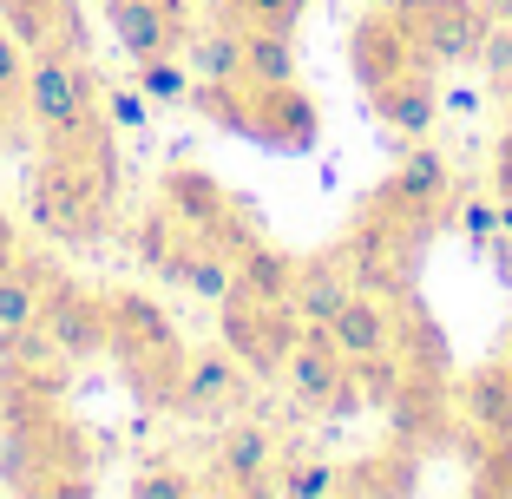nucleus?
Here are the masks:
<instances>
[{"label": "nucleus", "instance_id": "nucleus-1", "mask_svg": "<svg viewBox=\"0 0 512 499\" xmlns=\"http://www.w3.org/2000/svg\"><path fill=\"white\" fill-rule=\"evenodd\" d=\"M112 204H119V152H112V125L53 145L27 178V217L53 243H99L112 237Z\"/></svg>", "mask_w": 512, "mask_h": 499}, {"label": "nucleus", "instance_id": "nucleus-2", "mask_svg": "<svg viewBox=\"0 0 512 499\" xmlns=\"http://www.w3.org/2000/svg\"><path fill=\"white\" fill-rule=\"evenodd\" d=\"M191 106L204 112L211 125L237 138H256L283 158H309L322 138V106L316 92H302L296 79L289 86H256V79H197L191 86Z\"/></svg>", "mask_w": 512, "mask_h": 499}, {"label": "nucleus", "instance_id": "nucleus-3", "mask_svg": "<svg viewBox=\"0 0 512 499\" xmlns=\"http://www.w3.org/2000/svg\"><path fill=\"white\" fill-rule=\"evenodd\" d=\"M20 99H27V119L46 132V145H79V138L112 125L106 106H99V79L86 73L79 46H33Z\"/></svg>", "mask_w": 512, "mask_h": 499}, {"label": "nucleus", "instance_id": "nucleus-4", "mask_svg": "<svg viewBox=\"0 0 512 499\" xmlns=\"http://www.w3.org/2000/svg\"><path fill=\"white\" fill-rule=\"evenodd\" d=\"M106 309H112V355L132 368V381L151 401H171V381L184 368V342L171 329V316L145 289H106Z\"/></svg>", "mask_w": 512, "mask_h": 499}, {"label": "nucleus", "instance_id": "nucleus-5", "mask_svg": "<svg viewBox=\"0 0 512 499\" xmlns=\"http://www.w3.org/2000/svg\"><path fill=\"white\" fill-rule=\"evenodd\" d=\"M217 322H224V348L237 355L250 375H283L289 348L302 335V316L276 296H250V289L230 283V296L217 303Z\"/></svg>", "mask_w": 512, "mask_h": 499}, {"label": "nucleus", "instance_id": "nucleus-6", "mask_svg": "<svg viewBox=\"0 0 512 499\" xmlns=\"http://www.w3.org/2000/svg\"><path fill=\"white\" fill-rule=\"evenodd\" d=\"M40 335L60 348L66 362H92V355H112V309L106 289H86L73 276H46L40 289Z\"/></svg>", "mask_w": 512, "mask_h": 499}, {"label": "nucleus", "instance_id": "nucleus-7", "mask_svg": "<svg viewBox=\"0 0 512 499\" xmlns=\"http://www.w3.org/2000/svg\"><path fill=\"white\" fill-rule=\"evenodd\" d=\"M394 14H401L407 40L421 46L427 66H467L480 60L486 33H493V20L480 14V0H388Z\"/></svg>", "mask_w": 512, "mask_h": 499}, {"label": "nucleus", "instance_id": "nucleus-8", "mask_svg": "<svg viewBox=\"0 0 512 499\" xmlns=\"http://www.w3.org/2000/svg\"><path fill=\"white\" fill-rule=\"evenodd\" d=\"M243 375H250V368H243L224 342H217V348H184V368H178V381H171L165 408L184 414V421L217 414L224 401H237V394H243Z\"/></svg>", "mask_w": 512, "mask_h": 499}, {"label": "nucleus", "instance_id": "nucleus-9", "mask_svg": "<svg viewBox=\"0 0 512 499\" xmlns=\"http://www.w3.org/2000/svg\"><path fill=\"white\" fill-rule=\"evenodd\" d=\"M348 66H355V79L375 92V86H388L394 73H407V66H427V60H421V46L407 40L401 14H394V7H381V14H368L362 27L348 33Z\"/></svg>", "mask_w": 512, "mask_h": 499}, {"label": "nucleus", "instance_id": "nucleus-10", "mask_svg": "<svg viewBox=\"0 0 512 499\" xmlns=\"http://www.w3.org/2000/svg\"><path fill=\"white\" fill-rule=\"evenodd\" d=\"M106 27H112V40L125 46V60L184 53V40H191V14H171L165 0H112Z\"/></svg>", "mask_w": 512, "mask_h": 499}, {"label": "nucleus", "instance_id": "nucleus-11", "mask_svg": "<svg viewBox=\"0 0 512 499\" xmlns=\"http://www.w3.org/2000/svg\"><path fill=\"white\" fill-rule=\"evenodd\" d=\"M276 434L263 421H237L224 440H217V454H211V473L224 493L237 499H256V493H270V473H276Z\"/></svg>", "mask_w": 512, "mask_h": 499}, {"label": "nucleus", "instance_id": "nucleus-12", "mask_svg": "<svg viewBox=\"0 0 512 499\" xmlns=\"http://www.w3.org/2000/svg\"><path fill=\"white\" fill-rule=\"evenodd\" d=\"M355 296V270H348L342 250H322V257L296 263V289H289V309L302 316V329H329L335 309Z\"/></svg>", "mask_w": 512, "mask_h": 499}, {"label": "nucleus", "instance_id": "nucleus-13", "mask_svg": "<svg viewBox=\"0 0 512 499\" xmlns=\"http://www.w3.org/2000/svg\"><path fill=\"white\" fill-rule=\"evenodd\" d=\"M342 375H348V355L335 348V335H329V329H302L296 348H289V362H283L289 394H296L302 408L316 414L322 401L335 394V381H342Z\"/></svg>", "mask_w": 512, "mask_h": 499}, {"label": "nucleus", "instance_id": "nucleus-14", "mask_svg": "<svg viewBox=\"0 0 512 499\" xmlns=\"http://www.w3.org/2000/svg\"><path fill=\"white\" fill-rule=\"evenodd\" d=\"M375 112L388 132L401 138H427L440 119V86H434V66H407V73H394L388 86H375Z\"/></svg>", "mask_w": 512, "mask_h": 499}, {"label": "nucleus", "instance_id": "nucleus-15", "mask_svg": "<svg viewBox=\"0 0 512 499\" xmlns=\"http://www.w3.org/2000/svg\"><path fill=\"white\" fill-rule=\"evenodd\" d=\"M381 197L440 217V211H447V197H453V165L427 145V138H407V152H401V165H394V178L381 184Z\"/></svg>", "mask_w": 512, "mask_h": 499}, {"label": "nucleus", "instance_id": "nucleus-16", "mask_svg": "<svg viewBox=\"0 0 512 499\" xmlns=\"http://www.w3.org/2000/svg\"><path fill=\"white\" fill-rule=\"evenodd\" d=\"M335 348H342L348 362L355 355H381V348H394V335H401V316H394V296H375V289H355L342 309H335L329 322Z\"/></svg>", "mask_w": 512, "mask_h": 499}, {"label": "nucleus", "instance_id": "nucleus-17", "mask_svg": "<svg viewBox=\"0 0 512 499\" xmlns=\"http://www.w3.org/2000/svg\"><path fill=\"white\" fill-rule=\"evenodd\" d=\"M158 276H171L178 289H191V296H204V303H224L230 283H237V263H230V250H217L204 230H184Z\"/></svg>", "mask_w": 512, "mask_h": 499}, {"label": "nucleus", "instance_id": "nucleus-18", "mask_svg": "<svg viewBox=\"0 0 512 499\" xmlns=\"http://www.w3.org/2000/svg\"><path fill=\"white\" fill-rule=\"evenodd\" d=\"M460 414L480 427L486 440H512V368L486 362L460 381Z\"/></svg>", "mask_w": 512, "mask_h": 499}, {"label": "nucleus", "instance_id": "nucleus-19", "mask_svg": "<svg viewBox=\"0 0 512 499\" xmlns=\"http://www.w3.org/2000/svg\"><path fill=\"white\" fill-rule=\"evenodd\" d=\"M0 20L27 46H79L73 0H0Z\"/></svg>", "mask_w": 512, "mask_h": 499}, {"label": "nucleus", "instance_id": "nucleus-20", "mask_svg": "<svg viewBox=\"0 0 512 499\" xmlns=\"http://www.w3.org/2000/svg\"><path fill=\"white\" fill-rule=\"evenodd\" d=\"M46 276H53V270H40V263H7V270H0V342L40 329V289H46Z\"/></svg>", "mask_w": 512, "mask_h": 499}, {"label": "nucleus", "instance_id": "nucleus-21", "mask_svg": "<svg viewBox=\"0 0 512 499\" xmlns=\"http://www.w3.org/2000/svg\"><path fill=\"white\" fill-rule=\"evenodd\" d=\"M256 86H289L296 79V40L283 27H243V73Z\"/></svg>", "mask_w": 512, "mask_h": 499}, {"label": "nucleus", "instance_id": "nucleus-22", "mask_svg": "<svg viewBox=\"0 0 512 499\" xmlns=\"http://www.w3.org/2000/svg\"><path fill=\"white\" fill-rule=\"evenodd\" d=\"M230 263H237V289L289 303V289H296V257H283V250H263V243H243Z\"/></svg>", "mask_w": 512, "mask_h": 499}, {"label": "nucleus", "instance_id": "nucleus-23", "mask_svg": "<svg viewBox=\"0 0 512 499\" xmlns=\"http://www.w3.org/2000/svg\"><path fill=\"white\" fill-rule=\"evenodd\" d=\"M270 493L276 499H329V493H342V467H335V460H316V454L276 460Z\"/></svg>", "mask_w": 512, "mask_h": 499}, {"label": "nucleus", "instance_id": "nucleus-24", "mask_svg": "<svg viewBox=\"0 0 512 499\" xmlns=\"http://www.w3.org/2000/svg\"><path fill=\"white\" fill-rule=\"evenodd\" d=\"M184 53H191V79H237L243 73V27H230V20H217L204 40H184Z\"/></svg>", "mask_w": 512, "mask_h": 499}, {"label": "nucleus", "instance_id": "nucleus-25", "mask_svg": "<svg viewBox=\"0 0 512 499\" xmlns=\"http://www.w3.org/2000/svg\"><path fill=\"white\" fill-rule=\"evenodd\" d=\"M132 73H138L132 86L145 92L151 106H191V86H197V79H191V66H184L178 53H158V60H132Z\"/></svg>", "mask_w": 512, "mask_h": 499}, {"label": "nucleus", "instance_id": "nucleus-26", "mask_svg": "<svg viewBox=\"0 0 512 499\" xmlns=\"http://www.w3.org/2000/svg\"><path fill=\"white\" fill-rule=\"evenodd\" d=\"M355 381H362V394H368V408H394V394H401V381H407V368L394 362V348H381V355H355Z\"/></svg>", "mask_w": 512, "mask_h": 499}, {"label": "nucleus", "instance_id": "nucleus-27", "mask_svg": "<svg viewBox=\"0 0 512 499\" xmlns=\"http://www.w3.org/2000/svg\"><path fill=\"white\" fill-rule=\"evenodd\" d=\"M217 14L230 20V27H296L302 14H309V0H224Z\"/></svg>", "mask_w": 512, "mask_h": 499}, {"label": "nucleus", "instance_id": "nucleus-28", "mask_svg": "<svg viewBox=\"0 0 512 499\" xmlns=\"http://www.w3.org/2000/svg\"><path fill=\"white\" fill-rule=\"evenodd\" d=\"M132 493L138 499H197V480L178 473V460H151L145 473H132Z\"/></svg>", "mask_w": 512, "mask_h": 499}, {"label": "nucleus", "instance_id": "nucleus-29", "mask_svg": "<svg viewBox=\"0 0 512 499\" xmlns=\"http://www.w3.org/2000/svg\"><path fill=\"white\" fill-rule=\"evenodd\" d=\"M178 237H184V224L178 217H145V224L132 230V250H138V263H151V270H165V257L178 250Z\"/></svg>", "mask_w": 512, "mask_h": 499}, {"label": "nucleus", "instance_id": "nucleus-30", "mask_svg": "<svg viewBox=\"0 0 512 499\" xmlns=\"http://www.w3.org/2000/svg\"><path fill=\"white\" fill-rule=\"evenodd\" d=\"M99 106H106V119L119 125V132H138V125H151V99L138 86H112L99 92Z\"/></svg>", "mask_w": 512, "mask_h": 499}, {"label": "nucleus", "instance_id": "nucleus-31", "mask_svg": "<svg viewBox=\"0 0 512 499\" xmlns=\"http://www.w3.org/2000/svg\"><path fill=\"white\" fill-rule=\"evenodd\" d=\"M480 66L486 79H493V86H512V20H499L493 33H486V46H480Z\"/></svg>", "mask_w": 512, "mask_h": 499}, {"label": "nucleus", "instance_id": "nucleus-32", "mask_svg": "<svg viewBox=\"0 0 512 499\" xmlns=\"http://www.w3.org/2000/svg\"><path fill=\"white\" fill-rule=\"evenodd\" d=\"M27 60H33V46L20 40L7 20H0V92H14L20 99V79H27Z\"/></svg>", "mask_w": 512, "mask_h": 499}, {"label": "nucleus", "instance_id": "nucleus-33", "mask_svg": "<svg viewBox=\"0 0 512 499\" xmlns=\"http://www.w3.org/2000/svg\"><path fill=\"white\" fill-rule=\"evenodd\" d=\"M368 408V394H362V381H355V368H348V375L342 381H335V394H329V401H322V421H355V414H362Z\"/></svg>", "mask_w": 512, "mask_h": 499}, {"label": "nucleus", "instance_id": "nucleus-34", "mask_svg": "<svg viewBox=\"0 0 512 499\" xmlns=\"http://www.w3.org/2000/svg\"><path fill=\"white\" fill-rule=\"evenodd\" d=\"M460 230H467L473 243H493L499 237V204H467V211H460Z\"/></svg>", "mask_w": 512, "mask_h": 499}, {"label": "nucleus", "instance_id": "nucleus-35", "mask_svg": "<svg viewBox=\"0 0 512 499\" xmlns=\"http://www.w3.org/2000/svg\"><path fill=\"white\" fill-rule=\"evenodd\" d=\"M493 184H499V197H512V145L499 138V158H493Z\"/></svg>", "mask_w": 512, "mask_h": 499}, {"label": "nucleus", "instance_id": "nucleus-36", "mask_svg": "<svg viewBox=\"0 0 512 499\" xmlns=\"http://www.w3.org/2000/svg\"><path fill=\"white\" fill-rule=\"evenodd\" d=\"M7 263H20V237H14V224H7V211H0V270Z\"/></svg>", "mask_w": 512, "mask_h": 499}, {"label": "nucleus", "instance_id": "nucleus-37", "mask_svg": "<svg viewBox=\"0 0 512 499\" xmlns=\"http://www.w3.org/2000/svg\"><path fill=\"white\" fill-rule=\"evenodd\" d=\"M14 145V92H0V152Z\"/></svg>", "mask_w": 512, "mask_h": 499}, {"label": "nucleus", "instance_id": "nucleus-38", "mask_svg": "<svg viewBox=\"0 0 512 499\" xmlns=\"http://www.w3.org/2000/svg\"><path fill=\"white\" fill-rule=\"evenodd\" d=\"M480 14H486V20L499 27V20H512V0H480Z\"/></svg>", "mask_w": 512, "mask_h": 499}, {"label": "nucleus", "instance_id": "nucleus-39", "mask_svg": "<svg viewBox=\"0 0 512 499\" xmlns=\"http://www.w3.org/2000/svg\"><path fill=\"white\" fill-rule=\"evenodd\" d=\"M499 237H512V197H499Z\"/></svg>", "mask_w": 512, "mask_h": 499}, {"label": "nucleus", "instance_id": "nucleus-40", "mask_svg": "<svg viewBox=\"0 0 512 499\" xmlns=\"http://www.w3.org/2000/svg\"><path fill=\"white\" fill-rule=\"evenodd\" d=\"M506 145H512V86H506Z\"/></svg>", "mask_w": 512, "mask_h": 499}, {"label": "nucleus", "instance_id": "nucleus-41", "mask_svg": "<svg viewBox=\"0 0 512 499\" xmlns=\"http://www.w3.org/2000/svg\"><path fill=\"white\" fill-rule=\"evenodd\" d=\"M165 7H171V14H191V0H165Z\"/></svg>", "mask_w": 512, "mask_h": 499}, {"label": "nucleus", "instance_id": "nucleus-42", "mask_svg": "<svg viewBox=\"0 0 512 499\" xmlns=\"http://www.w3.org/2000/svg\"><path fill=\"white\" fill-rule=\"evenodd\" d=\"M499 362H506V368H512V342H506V355H499Z\"/></svg>", "mask_w": 512, "mask_h": 499}, {"label": "nucleus", "instance_id": "nucleus-43", "mask_svg": "<svg viewBox=\"0 0 512 499\" xmlns=\"http://www.w3.org/2000/svg\"><path fill=\"white\" fill-rule=\"evenodd\" d=\"M99 7H112V0H99Z\"/></svg>", "mask_w": 512, "mask_h": 499}]
</instances>
